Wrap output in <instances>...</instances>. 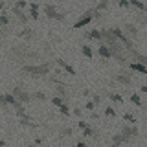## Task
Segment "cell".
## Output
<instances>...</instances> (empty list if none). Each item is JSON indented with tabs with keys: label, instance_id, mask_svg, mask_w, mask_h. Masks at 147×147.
<instances>
[{
	"label": "cell",
	"instance_id": "obj_19",
	"mask_svg": "<svg viewBox=\"0 0 147 147\" xmlns=\"http://www.w3.org/2000/svg\"><path fill=\"white\" fill-rule=\"evenodd\" d=\"M52 2H63V0H52Z\"/></svg>",
	"mask_w": 147,
	"mask_h": 147
},
{
	"label": "cell",
	"instance_id": "obj_15",
	"mask_svg": "<svg viewBox=\"0 0 147 147\" xmlns=\"http://www.w3.org/2000/svg\"><path fill=\"white\" fill-rule=\"evenodd\" d=\"M57 63L61 64V66H63V68H64V70H66V72H70V74H76V72H74V68H72V66H68V64L64 63L63 59H57Z\"/></svg>",
	"mask_w": 147,
	"mask_h": 147
},
{
	"label": "cell",
	"instance_id": "obj_20",
	"mask_svg": "<svg viewBox=\"0 0 147 147\" xmlns=\"http://www.w3.org/2000/svg\"><path fill=\"white\" fill-rule=\"evenodd\" d=\"M145 15H147V6H145Z\"/></svg>",
	"mask_w": 147,
	"mask_h": 147
},
{
	"label": "cell",
	"instance_id": "obj_11",
	"mask_svg": "<svg viewBox=\"0 0 147 147\" xmlns=\"http://www.w3.org/2000/svg\"><path fill=\"white\" fill-rule=\"evenodd\" d=\"M9 24H11V18L7 17V13H2L0 15V28H7Z\"/></svg>",
	"mask_w": 147,
	"mask_h": 147
},
{
	"label": "cell",
	"instance_id": "obj_3",
	"mask_svg": "<svg viewBox=\"0 0 147 147\" xmlns=\"http://www.w3.org/2000/svg\"><path fill=\"white\" fill-rule=\"evenodd\" d=\"M48 68H50V64H44V66H26L24 72L31 74V76H42V74L48 72Z\"/></svg>",
	"mask_w": 147,
	"mask_h": 147
},
{
	"label": "cell",
	"instance_id": "obj_13",
	"mask_svg": "<svg viewBox=\"0 0 147 147\" xmlns=\"http://www.w3.org/2000/svg\"><path fill=\"white\" fill-rule=\"evenodd\" d=\"M131 68H132V70H138V72L147 74V66H144V64H140V63H131Z\"/></svg>",
	"mask_w": 147,
	"mask_h": 147
},
{
	"label": "cell",
	"instance_id": "obj_12",
	"mask_svg": "<svg viewBox=\"0 0 147 147\" xmlns=\"http://www.w3.org/2000/svg\"><path fill=\"white\" fill-rule=\"evenodd\" d=\"M109 4H110V0H99V2L96 4L94 9H98V11H105V9L109 7Z\"/></svg>",
	"mask_w": 147,
	"mask_h": 147
},
{
	"label": "cell",
	"instance_id": "obj_1",
	"mask_svg": "<svg viewBox=\"0 0 147 147\" xmlns=\"http://www.w3.org/2000/svg\"><path fill=\"white\" fill-rule=\"evenodd\" d=\"M42 9H44V15L48 18H52V20H64V18H66V13L59 11L53 4H44Z\"/></svg>",
	"mask_w": 147,
	"mask_h": 147
},
{
	"label": "cell",
	"instance_id": "obj_14",
	"mask_svg": "<svg viewBox=\"0 0 147 147\" xmlns=\"http://www.w3.org/2000/svg\"><path fill=\"white\" fill-rule=\"evenodd\" d=\"M81 52H83V55H86L88 59L92 57V48H90L88 44H83V46H81Z\"/></svg>",
	"mask_w": 147,
	"mask_h": 147
},
{
	"label": "cell",
	"instance_id": "obj_2",
	"mask_svg": "<svg viewBox=\"0 0 147 147\" xmlns=\"http://www.w3.org/2000/svg\"><path fill=\"white\" fill-rule=\"evenodd\" d=\"M92 20H94V9H86V11L79 17V20H77L76 24H74V30H79V28L88 26Z\"/></svg>",
	"mask_w": 147,
	"mask_h": 147
},
{
	"label": "cell",
	"instance_id": "obj_6",
	"mask_svg": "<svg viewBox=\"0 0 147 147\" xmlns=\"http://www.w3.org/2000/svg\"><path fill=\"white\" fill-rule=\"evenodd\" d=\"M39 4L35 2H30V18L31 20H39Z\"/></svg>",
	"mask_w": 147,
	"mask_h": 147
},
{
	"label": "cell",
	"instance_id": "obj_8",
	"mask_svg": "<svg viewBox=\"0 0 147 147\" xmlns=\"http://www.w3.org/2000/svg\"><path fill=\"white\" fill-rule=\"evenodd\" d=\"M123 28H125V33L131 35V37H136L138 35V28L134 24H131V22H127V24H123Z\"/></svg>",
	"mask_w": 147,
	"mask_h": 147
},
{
	"label": "cell",
	"instance_id": "obj_10",
	"mask_svg": "<svg viewBox=\"0 0 147 147\" xmlns=\"http://www.w3.org/2000/svg\"><path fill=\"white\" fill-rule=\"evenodd\" d=\"M129 2H131V7L138 9V11H145V4L144 2H140V0H129Z\"/></svg>",
	"mask_w": 147,
	"mask_h": 147
},
{
	"label": "cell",
	"instance_id": "obj_17",
	"mask_svg": "<svg viewBox=\"0 0 147 147\" xmlns=\"http://www.w3.org/2000/svg\"><path fill=\"white\" fill-rule=\"evenodd\" d=\"M119 7H131V2L129 0H119Z\"/></svg>",
	"mask_w": 147,
	"mask_h": 147
},
{
	"label": "cell",
	"instance_id": "obj_16",
	"mask_svg": "<svg viewBox=\"0 0 147 147\" xmlns=\"http://www.w3.org/2000/svg\"><path fill=\"white\" fill-rule=\"evenodd\" d=\"M26 6H30L26 0H17V2H15V7H18V9H24Z\"/></svg>",
	"mask_w": 147,
	"mask_h": 147
},
{
	"label": "cell",
	"instance_id": "obj_4",
	"mask_svg": "<svg viewBox=\"0 0 147 147\" xmlns=\"http://www.w3.org/2000/svg\"><path fill=\"white\" fill-rule=\"evenodd\" d=\"M11 11H13V15L17 17V20L20 22L22 26H26L28 22H30V15H26V13L22 11V9H18V7H15V6H13V9H11Z\"/></svg>",
	"mask_w": 147,
	"mask_h": 147
},
{
	"label": "cell",
	"instance_id": "obj_5",
	"mask_svg": "<svg viewBox=\"0 0 147 147\" xmlns=\"http://www.w3.org/2000/svg\"><path fill=\"white\" fill-rule=\"evenodd\" d=\"M85 39H88V40H101V28H99V30H92V31H85Z\"/></svg>",
	"mask_w": 147,
	"mask_h": 147
},
{
	"label": "cell",
	"instance_id": "obj_9",
	"mask_svg": "<svg viewBox=\"0 0 147 147\" xmlns=\"http://www.w3.org/2000/svg\"><path fill=\"white\" fill-rule=\"evenodd\" d=\"M98 53L101 55V57H110V55H112V53H110V50H109V46H107V44H101L99 48H98Z\"/></svg>",
	"mask_w": 147,
	"mask_h": 147
},
{
	"label": "cell",
	"instance_id": "obj_21",
	"mask_svg": "<svg viewBox=\"0 0 147 147\" xmlns=\"http://www.w3.org/2000/svg\"><path fill=\"white\" fill-rule=\"evenodd\" d=\"M96 2H99V0H96Z\"/></svg>",
	"mask_w": 147,
	"mask_h": 147
},
{
	"label": "cell",
	"instance_id": "obj_18",
	"mask_svg": "<svg viewBox=\"0 0 147 147\" xmlns=\"http://www.w3.org/2000/svg\"><path fill=\"white\" fill-rule=\"evenodd\" d=\"M4 35V30H2V28H0V37H2Z\"/></svg>",
	"mask_w": 147,
	"mask_h": 147
},
{
	"label": "cell",
	"instance_id": "obj_7",
	"mask_svg": "<svg viewBox=\"0 0 147 147\" xmlns=\"http://www.w3.org/2000/svg\"><path fill=\"white\" fill-rule=\"evenodd\" d=\"M33 35H35V31L31 30V28H28V26H24L22 28V31H18V37H22V39H33Z\"/></svg>",
	"mask_w": 147,
	"mask_h": 147
}]
</instances>
